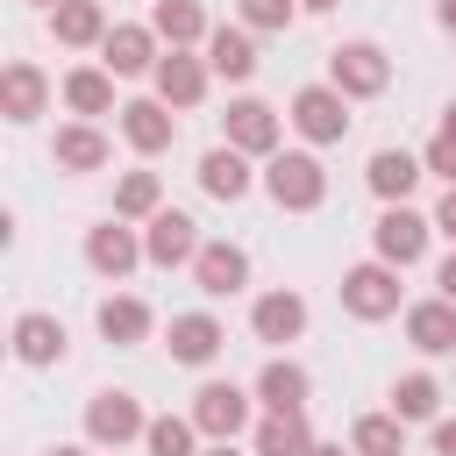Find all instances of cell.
I'll return each mask as SVG.
<instances>
[{
    "label": "cell",
    "mask_w": 456,
    "mask_h": 456,
    "mask_svg": "<svg viewBox=\"0 0 456 456\" xmlns=\"http://www.w3.org/2000/svg\"><path fill=\"white\" fill-rule=\"evenodd\" d=\"M292 128H299L306 142H342V135H349V93H342V86H306V93L292 100Z\"/></svg>",
    "instance_id": "cell-1"
},
{
    "label": "cell",
    "mask_w": 456,
    "mask_h": 456,
    "mask_svg": "<svg viewBox=\"0 0 456 456\" xmlns=\"http://www.w3.org/2000/svg\"><path fill=\"white\" fill-rule=\"evenodd\" d=\"M264 185H271V200H278V207H292V214L321 207V192H328V178H321V164H314L306 150H285V157H271Z\"/></svg>",
    "instance_id": "cell-2"
},
{
    "label": "cell",
    "mask_w": 456,
    "mask_h": 456,
    "mask_svg": "<svg viewBox=\"0 0 456 456\" xmlns=\"http://www.w3.org/2000/svg\"><path fill=\"white\" fill-rule=\"evenodd\" d=\"M342 306H349L356 321L399 314V278H392V264H385V256H378V264H356V271L342 278Z\"/></svg>",
    "instance_id": "cell-3"
},
{
    "label": "cell",
    "mask_w": 456,
    "mask_h": 456,
    "mask_svg": "<svg viewBox=\"0 0 456 456\" xmlns=\"http://www.w3.org/2000/svg\"><path fill=\"white\" fill-rule=\"evenodd\" d=\"M192 428L214 435V442H235V435L249 428V392H235V385H200V392H192Z\"/></svg>",
    "instance_id": "cell-4"
},
{
    "label": "cell",
    "mask_w": 456,
    "mask_h": 456,
    "mask_svg": "<svg viewBox=\"0 0 456 456\" xmlns=\"http://www.w3.org/2000/svg\"><path fill=\"white\" fill-rule=\"evenodd\" d=\"M385 78H392V64H385V50H378V43H342V50H335V86H342L349 100L385 93Z\"/></svg>",
    "instance_id": "cell-5"
},
{
    "label": "cell",
    "mask_w": 456,
    "mask_h": 456,
    "mask_svg": "<svg viewBox=\"0 0 456 456\" xmlns=\"http://www.w3.org/2000/svg\"><path fill=\"white\" fill-rule=\"evenodd\" d=\"M142 249H150V264H164V271H171V264H192V256H200L192 214H178V207H157V214H150V242H142Z\"/></svg>",
    "instance_id": "cell-6"
},
{
    "label": "cell",
    "mask_w": 456,
    "mask_h": 456,
    "mask_svg": "<svg viewBox=\"0 0 456 456\" xmlns=\"http://www.w3.org/2000/svg\"><path fill=\"white\" fill-rule=\"evenodd\" d=\"M192 278H200V292H207V299H228V292H242V278H249V256H242L235 242H200V256H192Z\"/></svg>",
    "instance_id": "cell-7"
},
{
    "label": "cell",
    "mask_w": 456,
    "mask_h": 456,
    "mask_svg": "<svg viewBox=\"0 0 456 456\" xmlns=\"http://www.w3.org/2000/svg\"><path fill=\"white\" fill-rule=\"evenodd\" d=\"M142 428H150V420H142V406H135L128 392H93V406H86V435H93V442H114V449H121V442L142 435Z\"/></svg>",
    "instance_id": "cell-8"
},
{
    "label": "cell",
    "mask_w": 456,
    "mask_h": 456,
    "mask_svg": "<svg viewBox=\"0 0 456 456\" xmlns=\"http://www.w3.org/2000/svg\"><path fill=\"white\" fill-rule=\"evenodd\" d=\"M228 150L271 157V150H278V114H271L264 100H235V107H228Z\"/></svg>",
    "instance_id": "cell-9"
},
{
    "label": "cell",
    "mask_w": 456,
    "mask_h": 456,
    "mask_svg": "<svg viewBox=\"0 0 456 456\" xmlns=\"http://www.w3.org/2000/svg\"><path fill=\"white\" fill-rule=\"evenodd\" d=\"M420 249H428V221H420L413 207H385V214H378V256L406 271Z\"/></svg>",
    "instance_id": "cell-10"
},
{
    "label": "cell",
    "mask_w": 456,
    "mask_h": 456,
    "mask_svg": "<svg viewBox=\"0 0 456 456\" xmlns=\"http://www.w3.org/2000/svg\"><path fill=\"white\" fill-rule=\"evenodd\" d=\"M135 256H150V249H142L121 221H100V228L86 235V264H93L100 278H128V271H135Z\"/></svg>",
    "instance_id": "cell-11"
},
{
    "label": "cell",
    "mask_w": 456,
    "mask_h": 456,
    "mask_svg": "<svg viewBox=\"0 0 456 456\" xmlns=\"http://www.w3.org/2000/svg\"><path fill=\"white\" fill-rule=\"evenodd\" d=\"M43 100H50V78H43L36 64H7V71H0V107H7V121H36Z\"/></svg>",
    "instance_id": "cell-12"
},
{
    "label": "cell",
    "mask_w": 456,
    "mask_h": 456,
    "mask_svg": "<svg viewBox=\"0 0 456 456\" xmlns=\"http://www.w3.org/2000/svg\"><path fill=\"white\" fill-rule=\"evenodd\" d=\"M14 356L21 363H64V321H50V314H21L14 321Z\"/></svg>",
    "instance_id": "cell-13"
},
{
    "label": "cell",
    "mask_w": 456,
    "mask_h": 456,
    "mask_svg": "<svg viewBox=\"0 0 456 456\" xmlns=\"http://www.w3.org/2000/svg\"><path fill=\"white\" fill-rule=\"evenodd\" d=\"M406 335H413V349L449 356V349H456V299H428V306H413V314H406Z\"/></svg>",
    "instance_id": "cell-14"
},
{
    "label": "cell",
    "mask_w": 456,
    "mask_h": 456,
    "mask_svg": "<svg viewBox=\"0 0 456 456\" xmlns=\"http://www.w3.org/2000/svg\"><path fill=\"white\" fill-rule=\"evenodd\" d=\"M249 321H256V342H292L306 328V299L299 292H264Z\"/></svg>",
    "instance_id": "cell-15"
},
{
    "label": "cell",
    "mask_w": 456,
    "mask_h": 456,
    "mask_svg": "<svg viewBox=\"0 0 456 456\" xmlns=\"http://www.w3.org/2000/svg\"><path fill=\"white\" fill-rule=\"evenodd\" d=\"M306 392H314V378L299 363H264V378H256V399L271 413H306Z\"/></svg>",
    "instance_id": "cell-16"
},
{
    "label": "cell",
    "mask_w": 456,
    "mask_h": 456,
    "mask_svg": "<svg viewBox=\"0 0 456 456\" xmlns=\"http://www.w3.org/2000/svg\"><path fill=\"white\" fill-rule=\"evenodd\" d=\"M121 135H128L142 157H157V150H171V114H164L157 100H128V107H121Z\"/></svg>",
    "instance_id": "cell-17"
},
{
    "label": "cell",
    "mask_w": 456,
    "mask_h": 456,
    "mask_svg": "<svg viewBox=\"0 0 456 456\" xmlns=\"http://www.w3.org/2000/svg\"><path fill=\"white\" fill-rule=\"evenodd\" d=\"M214 349H221V321L214 314H178L171 321V356L178 363H214Z\"/></svg>",
    "instance_id": "cell-18"
},
{
    "label": "cell",
    "mask_w": 456,
    "mask_h": 456,
    "mask_svg": "<svg viewBox=\"0 0 456 456\" xmlns=\"http://www.w3.org/2000/svg\"><path fill=\"white\" fill-rule=\"evenodd\" d=\"M157 93H164L171 107H200V93H207V64H192L185 50H171V57L157 64Z\"/></svg>",
    "instance_id": "cell-19"
},
{
    "label": "cell",
    "mask_w": 456,
    "mask_h": 456,
    "mask_svg": "<svg viewBox=\"0 0 456 456\" xmlns=\"http://www.w3.org/2000/svg\"><path fill=\"white\" fill-rule=\"evenodd\" d=\"M107 71L114 78H135V71H150V28H135V21H121V28H107Z\"/></svg>",
    "instance_id": "cell-20"
},
{
    "label": "cell",
    "mask_w": 456,
    "mask_h": 456,
    "mask_svg": "<svg viewBox=\"0 0 456 456\" xmlns=\"http://www.w3.org/2000/svg\"><path fill=\"white\" fill-rule=\"evenodd\" d=\"M207 64H214L221 78H249V71H256V43H249V28H214V36H207Z\"/></svg>",
    "instance_id": "cell-21"
},
{
    "label": "cell",
    "mask_w": 456,
    "mask_h": 456,
    "mask_svg": "<svg viewBox=\"0 0 456 456\" xmlns=\"http://www.w3.org/2000/svg\"><path fill=\"white\" fill-rule=\"evenodd\" d=\"M413 178H420V157H413V150H378V157H370V192H378V200H406Z\"/></svg>",
    "instance_id": "cell-22"
},
{
    "label": "cell",
    "mask_w": 456,
    "mask_h": 456,
    "mask_svg": "<svg viewBox=\"0 0 456 456\" xmlns=\"http://www.w3.org/2000/svg\"><path fill=\"white\" fill-rule=\"evenodd\" d=\"M200 185H207L214 200H242V192H249V164H242V150H207V157H200Z\"/></svg>",
    "instance_id": "cell-23"
},
{
    "label": "cell",
    "mask_w": 456,
    "mask_h": 456,
    "mask_svg": "<svg viewBox=\"0 0 456 456\" xmlns=\"http://www.w3.org/2000/svg\"><path fill=\"white\" fill-rule=\"evenodd\" d=\"M100 335H107V342H121V349H128V342H142V335H150V306H142V299H128V292L100 299Z\"/></svg>",
    "instance_id": "cell-24"
},
{
    "label": "cell",
    "mask_w": 456,
    "mask_h": 456,
    "mask_svg": "<svg viewBox=\"0 0 456 456\" xmlns=\"http://www.w3.org/2000/svg\"><path fill=\"white\" fill-rule=\"evenodd\" d=\"M314 435H306V413H271L256 428V456H306Z\"/></svg>",
    "instance_id": "cell-25"
},
{
    "label": "cell",
    "mask_w": 456,
    "mask_h": 456,
    "mask_svg": "<svg viewBox=\"0 0 456 456\" xmlns=\"http://www.w3.org/2000/svg\"><path fill=\"white\" fill-rule=\"evenodd\" d=\"M64 107H71V114H107V107H114V71H93V64L71 71V78H64Z\"/></svg>",
    "instance_id": "cell-26"
},
{
    "label": "cell",
    "mask_w": 456,
    "mask_h": 456,
    "mask_svg": "<svg viewBox=\"0 0 456 456\" xmlns=\"http://www.w3.org/2000/svg\"><path fill=\"white\" fill-rule=\"evenodd\" d=\"M57 43H107V14L93 0H57Z\"/></svg>",
    "instance_id": "cell-27"
},
{
    "label": "cell",
    "mask_w": 456,
    "mask_h": 456,
    "mask_svg": "<svg viewBox=\"0 0 456 456\" xmlns=\"http://www.w3.org/2000/svg\"><path fill=\"white\" fill-rule=\"evenodd\" d=\"M57 164H64V171H100V164H107V135H93V128H57Z\"/></svg>",
    "instance_id": "cell-28"
},
{
    "label": "cell",
    "mask_w": 456,
    "mask_h": 456,
    "mask_svg": "<svg viewBox=\"0 0 456 456\" xmlns=\"http://www.w3.org/2000/svg\"><path fill=\"white\" fill-rule=\"evenodd\" d=\"M399 449H406L399 413H363L356 420V456H399Z\"/></svg>",
    "instance_id": "cell-29"
},
{
    "label": "cell",
    "mask_w": 456,
    "mask_h": 456,
    "mask_svg": "<svg viewBox=\"0 0 456 456\" xmlns=\"http://www.w3.org/2000/svg\"><path fill=\"white\" fill-rule=\"evenodd\" d=\"M157 36H171V50L178 43H200L207 36V14L192 0H157Z\"/></svg>",
    "instance_id": "cell-30"
},
{
    "label": "cell",
    "mask_w": 456,
    "mask_h": 456,
    "mask_svg": "<svg viewBox=\"0 0 456 456\" xmlns=\"http://www.w3.org/2000/svg\"><path fill=\"white\" fill-rule=\"evenodd\" d=\"M435 399H442V392H435V378H420V370L392 385V413H399V420H428V413H435Z\"/></svg>",
    "instance_id": "cell-31"
},
{
    "label": "cell",
    "mask_w": 456,
    "mask_h": 456,
    "mask_svg": "<svg viewBox=\"0 0 456 456\" xmlns=\"http://www.w3.org/2000/svg\"><path fill=\"white\" fill-rule=\"evenodd\" d=\"M142 442H150V456H192V420H150L142 428Z\"/></svg>",
    "instance_id": "cell-32"
},
{
    "label": "cell",
    "mask_w": 456,
    "mask_h": 456,
    "mask_svg": "<svg viewBox=\"0 0 456 456\" xmlns=\"http://www.w3.org/2000/svg\"><path fill=\"white\" fill-rule=\"evenodd\" d=\"M114 214H157V171H128L114 192Z\"/></svg>",
    "instance_id": "cell-33"
},
{
    "label": "cell",
    "mask_w": 456,
    "mask_h": 456,
    "mask_svg": "<svg viewBox=\"0 0 456 456\" xmlns=\"http://www.w3.org/2000/svg\"><path fill=\"white\" fill-rule=\"evenodd\" d=\"M242 21L249 28H285L292 21V0H242Z\"/></svg>",
    "instance_id": "cell-34"
},
{
    "label": "cell",
    "mask_w": 456,
    "mask_h": 456,
    "mask_svg": "<svg viewBox=\"0 0 456 456\" xmlns=\"http://www.w3.org/2000/svg\"><path fill=\"white\" fill-rule=\"evenodd\" d=\"M420 164H428V171H442V178L456 185V128H442V135L420 150Z\"/></svg>",
    "instance_id": "cell-35"
},
{
    "label": "cell",
    "mask_w": 456,
    "mask_h": 456,
    "mask_svg": "<svg viewBox=\"0 0 456 456\" xmlns=\"http://www.w3.org/2000/svg\"><path fill=\"white\" fill-rule=\"evenodd\" d=\"M435 228H442V235H456V185L442 192V207H435Z\"/></svg>",
    "instance_id": "cell-36"
},
{
    "label": "cell",
    "mask_w": 456,
    "mask_h": 456,
    "mask_svg": "<svg viewBox=\"0 0 456 456\" xmlns=\"http://www.w3.org/2000/svg\"><path fill=\"white\" fill-rule=\"evenodd\" d=\"M435 456H456V420H442V428H435Z\"/></svg>",
    "instance_id": "cell-37"
},
{
    "label": "cell",
    "mask_w": 456,
    "mask_h": 456,
    "mask_svg": "<svg viewBox=\"0 0 456 456\" xmlns=\"http://www.w3.org/2000/svg\"><path fill=\"white\" fill-rule=\"evenodd\" d=\"M435 285H442V299H456V256L442 264V278H435Z\"/></svg>",
    "instance_id": "cell-38"
},
{
    "label": "cell",
    "mask_w": 456,
    "mask_h": 456,
    "mask_svg": "<svg viewBox=\"0 0 456 456\" xmlns=\"http://www.w3.org/2000/svg\"><path fill=\"white\" fill-rule=\"evenodd\" d=\"M435 21H442V28L456 36V0H442V7H435Z\"/></svg>",
    "instance_id": "cell-39"
},
{
    "label": "cell",
    "mask_w": 456,
    "mask_h": 456,
    "mask_svg": "<svg viewBox=\"0 0 456 456\" xmlns=\"http://www.w3.org/2000/svg\"><path fill=\"white\" fill-rule=\"evenodd\" d=\"M306 456H342V449H321V442H314V449H306Z\"/></svg>",
    "instance_id": "cell-40"
},
{
    "label": "cell",
    "mask_w": 456,
    "mask_h": 456,
    "mask_svg": "<svg viewBox=\"0 0 456 456\" xmlns=\"http://www.w3.org/2000/svg\"><path fill=\"white\" fill-rule=\"evenodd\" d=\"M299 7H314V14H321V7H335V0H299Z\"/></svg>",
    "instance_id": "cell-41"
},
{
    "label": "cell",
    "mask_w": 456,
    "mask_h": 456,
    "mask_svg": "<svg viewBox=\"0 0 456 456\" xmlns=\"http://www.w3.org/2000/svg\"><path fill=\"white\" fill-rule=\"evenodd\" d=\"M442 128H456V107H449V114H442Z\"/></svg>",
    "instance_id": "cell-42"
},
{
    "label": "cell",
    "mask_w": 456,
    "mask_h": 456,
    "mask_svg": "<svg viewBox=\"0 0 456 456\" xmlns=\"http://www.w3.org/2000/svg\"><path fill=\"white\" fill-rule=\"evenodd\" d=\"M207 456H235V449H228V442H221V449H207Z\"/></svg>",
    "instance_id": "cell-43"
},
{
    "label": "cell",
    "mask_w": 456,
    "mask_h": 456,
    "mask_svg": "<svg viewBox=\"0 0 456 456\" xmlns=\"http://www.w3.org/2000/svg\"><path fill=\"white\" fill-rule=\"evenodd\" d=\"M50 456H86V449H50Z\"/></svg>",
    "instance_id": "cell-44"
},
{
    "label": "cell",
    "mask_w": 456,
    "mask_h": 456,
    "mask_svg": "<svg viewBox=\"0 0 456 456\" xmlns=\"http://www.w3.org/2000/svg\"><path fill=\"white\" fill-rule=\"evenodd\" d=\"M36 7H50V0H36Z\"/></svg>",
    "instance_id": "cell-45"
}]
</instances>
